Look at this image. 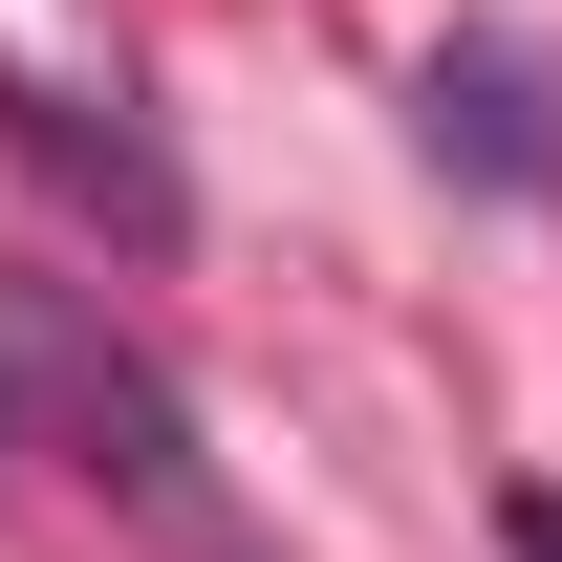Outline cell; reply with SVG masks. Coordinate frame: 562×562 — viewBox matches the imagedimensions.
I'll return each mask as SVG.
<instances>
[{"label": "cell", "mask_w": 562, "mask_h": 562, "mask_svg": "<svg viewBox=\"0 0 562 562\" xmlns=\"http://www.w3.org/2000/svg\"><path fill=\"white\" fill-rule=\"evenodd\" d=\"M0 432H22V390H0Z\"/></svg>", "instance_id": "cell-4"}, {"label": "cell", "mask_w": 562, "mask_h": 562, "mask_svg": "<svg viewBox=\"0 0 562 562\" xmlns=\"http://www.w3.org/2000/svg\"><path fill=\"white\" fill-rule=\"evenodd\" d=\"M0 151H22L44 195H87L109 238H131V260H173V238H195V195H173V151H151L131 109H109V87H22V66H0Z\"/></svg>", "instance_id": "cell-1"}, {"label": "cell", "mask_w": 562, "mask_h": 562, "mask_svg": "<svg viewBox=\"0 0 562 562\" xmlns=\"http://www.w3.org/2000/svg\"><path fill=\"white\" fill-rule=\"evenodd\" d=\"M432 151H454V173H519V195H562V66L541 44H432Z\"/></svg>", "instance_id": "cell-2"}, {"label": "cell", "mask_w": 562, "mask_h": 562, "mask_svg": "<svg viewBox=\"0 0 562 562\" xmlns=\"http://www.w3.org/2000/svg\"><path fill=\"white\" fill-rule=\"evenodd\" d=\"M497 541H519V562H562V497H497Z\"/></svg>", "instance_id": "cell-3"}]
</instances>
